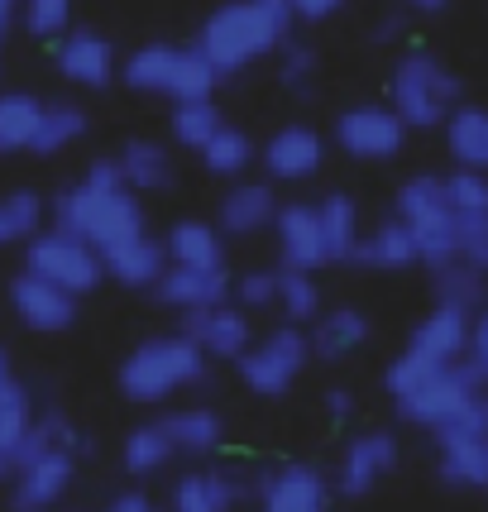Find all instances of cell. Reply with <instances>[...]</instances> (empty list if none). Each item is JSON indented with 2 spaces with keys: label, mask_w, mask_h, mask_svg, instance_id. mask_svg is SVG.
<instances>
[{
  "label": "cell",
  "mask_w": 488,
  "mask_h": 512,
  "mask_svg": "<svg viewBox=\"0 0 488 512\" xmlns=\"http://www.w3.org/2000/svg\"><path fill=\"white\" fill-rule=\"evenodd\" d=\"M53 225L106 254V249L144 235V206H139V192L125 187L115 158H96L87 178L72 182L63 197L53 201Z\"/></svg>",
  "instance_id": "1"
},
{
  "label": "cell",
  "mask_w": 488,
  "mask_h": 512,
  "mask_svg": "<svg viewBox=\"0 0 488 512\" xmlns=\"http://www.w3.org/2000/svg\"><path fill=\"white\" fill-rule=\"evenodd\" d=\"M292 24L297 20L288 0H230L216 15H206V24L197 29V48L216 67V77H235L288 44Z\"/></svg>",
  "instance_id": "2"
},
{
  "label": "cell",
  "mask_w": 488,
  "mask_h": 512,
  "mask_svg": "<svg viewBox=\"0 0 488 512\" xmlns=\"http://www.w3.org/2000/svg\"><path fill=\"white\" fill-rule=\"evenodd\" d=\"M206 369H211V359L201 355L182 331H173V335L139 340L130 355L120 359L115 383H120V393L130 402H139V407H163L168 398H178L187 388L206 383Z\"/></svg>",
  "instance_id": "3"
},
{
  "label": "cell",
  "mask_w": 488,
  "mask_h": 512,
  "mask_svg": "<svg viewBox=\"0 0 488 512\" xmlns=\"http://www.w3.org/2000/svg\"><path fill=\"white\" fill-rule=\"evenodd\" d=\"M125 87L144 91V96H168L178 101H206L216 91V67L201 58L197 44H144L134 48L130 58L120 63Z\"/></svg>",
  "instance_id": "4"
},
{
  "label": "cell",
  "mask_w": 488,
  "mask_h": 512,
  "mask_svg": "<svg viewBox=\"0 0 488 512\" xmlns=\"http://www.w3.org/2000/svg\"><path fill=\"white\" fill-rule=\"evenodd\" d=\"M460 101V82L455 72L431 58V53H407L393 67V82H388V106L398 111V120L407 130H436L450 120Z\"/></svg>",
  "instance_id": "5"
},
{
  "label": "cell",
  "mask_w": 488,
  "mask_h": 512,
  "mask_svg": "<svg viewBox=\"0 0 488 512\" xmlns=\"http://www.w3.org/2000/svg\"><path fill=\"white\" fill-rule=\"evenodd\" d=\"M398 221L412 230L422 264L441 268V264H450V259H460V225H455V206L445 197V178L417 173V178L402 182Z\"/></svg>",
  "instance_id": "6"
},
{
  "label": "cell",
  "mask_w": 488,
  "mask_h": 512,
  "mask_svg": "<svg viewBox=\"0 0 488 512\" xmlns=\"http://www.w3.org/2000/svg\"><path fill=\"white\" fill-rule=\"evenodd\" d=\"M311 364V335L307 326H278V331L259 335L240 359H235V369H240V383L254 393V398H283L292 383L302 379V369Z\"/></svg>",
  "instance_id": "7"
},
{
  "label": "cell",
  "mask_w": 488,
  "mask_h": 512,
  "mask_svg": "<svg viewBox=\"0 0 488 512\" xmlns=\"http://www.w3.org/2000/svg\"><path fill=\"white\" fill-rule=\"evenodd\" d=\"M24 273H34V278H44V283L72 292V297H87V292L101 288L106 259L87 240H77V235H67V230L53 225V230H39L24 245Z\"/></svg>",
  "instance_id": "8"
},
{
  "label": "cell",
  "mask_w": 488,
  "mask_h": 512,
  "mask_svg": "<svg viewBox=\"0 0 488 512\" xmlns=\"http://www.w3.org/2000/svg\"><path fill=\"white\" fill-rule=\"evenodd\" d=\"M488 383L479 379V369L469 364V359H460V364H445L436 379H426L422 388H412L407 398H398L393 407H398V417L407 426H422V431H436L441 422H450L465 402H474L479 393H484Z\"/></svg>",
  "instance_id": "9"
},
{
  "label": "cell",
  "mask_w": 488,
  "mask_h": 512,
  "mask_svg": "<svg viewBox=\"0 0 488 512\" xmlns=\"http://www.w3.org/2000/svg\"><path fill=\"white\" fill-rule=\"evenodd\" d=\"M77 479V455L72 450H44V455H24L10 469V512H53L63 503V493Z\"/></svg>",
  "instance_id": "10"
},
{
  "label": "cell",
  "mask_w": 488,
  "mask_h": 512,
  "mask_svg": "<svg viewBox=\"0 0 488 512\" xmlns=\"http://www.w3.org/2000/svg\"><path fill=\"white\" fill-rule=\"evenodd\" d=\"M335 144L359 163H383L398 158L407 144V125L398 120L393 106H350L335 120Z\"/></svg>",
  "instance_id": "11"
},
{
  "label": "cell",
  "mask_w": 488,
  "mask_h": 512,
  "mask_svg": "<svg viewBox=\"0 0 488 512\" xmlns=\"http://www.w3.org/2000/svg\"><path fill=\"white\" fill-rule=\"evenodd\" d=\"M393 469H398V441H393L388 431L350 436L345 450H340V465H335V493L364 498V493H374Z\"/></svg>",
  "instance_id": "12"
},
{
  "label": "cell",
  "mask_w": 488,
  "mask_h": 512,
  "mask_svg": "<svg viewBox=\"0 0 488 512\" xmlns=\"http://www.w3.org/2000/svg\"><path fill=\"white\" fill-rule=\"evenodd\" d=\"M192 345H197L206 359H235L254 345V326H249V312L244 307H230V302H216V307H197V312H182L178 326Z\"/></svg>",
  "instance_id": "13"
},
{
  "label": "cell",
  "mask_w": 488,
  "mask_h": 512,
  "mask_svg": "<svg viewBox=\"0 0 488 512\" xmlns=\"http://www.w3.org/2000/svg\"><path fill=\"white\" fill-rule=\"evenodd\" d=\"M10 307H15V316H20L29 331H39V335H63L77 326V297L44 283V278H34V273H15Z\"/></svg>",
  "instance_id": "14"
},
{
  "label": "cell",
  "mask_w": 488,
  "mask_h": 512,
  "mask_svg": "<svg viewBox=\"0 0 488 512\" xmlns=\"http://www.w3.org/2000/svg\"><path fill=\"white\" fill-rule=\"evenodd\" d=\"M53 63L72 87L101 91L115 82V44L96 29H67L58 48H53Z\"/></svg>",
  "instance_id": "15"
},
{
  "label": "cell",
  "mask_w": 488,
  "mask_h": 512,
  "mask_svg": "<svg viewBox=\"0 0 488 512\" xmlns=\"http://www.w3.org/2000/svg\"><path fill=\"white\" fill-rule=\"evenodd\" d=\"M331 508V479L316 465H283L264 474L259 512H326Z\"/></svg>",
  "instance_id": "16"
},
{
  "label": "cell",
  "mask_w": 488,
  "mask_h": 512,
  "mask_svg": "<svg viewBox=\"0 0 488 512\" xmlns=\"http://www.w3.org/2000/svg\"><path fill=\"white\" fill-rule=\"evenodd\" d=\"M273 235H278L283 268H297V273L326 268V245H321V216H316V201H288V206H278Z\"/></svg>",
  "instance_id": "17"
},
{
  "label": "cell",
  "mask_w": 488,
  "mask_h": 512,
  "mask_svg": "<svg viewBox=\"0 0 488 512\" xmlns=\"http://www.w3.org/2000/svg\"><path fill=\"white\" fill-rule=\"evenodd\" d=\"M321 163H326V139L311 125H283L278 134H268L264 168L273 182H307L321 173Z\"/></svg>",
  "instance_id": "18"
},
{
  "label": "cell",
  "mask_w": 488,
  "mask_h": 512,
  "mask_svg": "<svg viewBox=\"0 0 488 512\" xmlns=\"http://www.w3.org/2000/svg\"><path fill=\"white\" fill-rule=\"evenodd\" d=\"M469 331H474V316L469 312H460V307H431L417 321L407 350L431 359V364H455V359L469 355Z\"/></svg>",
  "instance_id": "19"
},
{
  "label": "cell",
  "mask_w": 488,
  "mask_h": 512,
  "mask_svg": "<svg viewBox=\"0 0 488 512\" xmlns=\"http://www.w3.org/2000/svg\"><path fill=\"white\" fill-rule=\"evenodd\" d=\"M154 297L173 312H197V307H216L230 302V273L225 268H178L168 264V273L154 283Z\"/></svg>",
  "instance_id": "20"
},
{
  "label": "cell",
  "mask_w": 488,
  "mask_h": 512,
  "mask_svg": "<svg viewBox=\"0 0 488 512\" xmlns=\"http://www.w3.org/2000/svg\"><path fill=\"white\" fill-rule=\"evenodd\" d=\"M244 498V484L235 469H197L173 484V508L168 512H235Z\"/></svg>",
  "instance_id": "21"
},
{
  "label": "cell",
  "mask_w": 488,
  "mask_h": 512,
  "mask_svg": "<svg viewBox=\"0 0 488 512\" xmlns=\"http://www.w3.org/2000/svg\"><path fill=\"white\" fill-rule=\"evenodd\" d=\"M101 259H106V278H115L120 288H154L158 278L168 273V249H163V240H154L149 230L125 240V245L106 249Z\"/></svg>",
  "instance_id": "22"
},
{
  "label": "cell",
  "mask_w": 488,
  "mask_h": 512,
  "mask_svg": "<svg viewBox=\"0 0 488 512\" xmlns=\"http://www.w3.org/2000/svg\"><path fill=\"white\" fill-rule=\"evenodd\" d=\"M307 335H311V359L335 364V359L355 355L359 345L369 340V316L359 312V307H331V312H321L311 321Z\"/></svg>",
  "instance_id": "23"
},
{
  "label": "cell",
  "mask_w": 488,
  "mask_h": 512,
  "mask_svg": "<svg viewBox=\"0 0 488 512\" xmlns=\"http://www.w3.org/2000/svg\"><path fill=\"white\" fill-rule=\"evenodd\" d=\"M278 216V197L268 182H235L221 197V235H259Z\"/></svg>",
  "instance_id": "24"
},
{
  "label": "cell",
  "mask_w": 488,
  "mask_h": 512,
  "mask_svg": "<svg viewBox=\"0 0 488 512\" xmlns=\"http://www.w3.org/2000/svg\"><path fill=\"white\" fill-rule=\"evenodd\" d=\"M163 431L173 436V450L178 455H192V460H201V455H216L225 441V422L216 407H201V402H192V407H173L168 417H163Z\"/></svg>",
  "instance_id": "25"
},
{
  "label": "cell",
  "mask_w": 488,
  "mask_h": 512,
  "mask_svg": "<svg viewBox=\"0 0 488 512\" xmlns=\"http://www.w3.org/2000/svg\"><path fill=\"white\" fill-rule=\"evenodd\" d=\"M316 216H321V245H326V264H355L359 245V206L345 192H331V197L316 201Z\"/></svg>",
  "instance_id": "26"
},
{
  "label": "cell",
  "mask_w": 488,
  "mask_h": 512,
  "mask_svg": "<svg viewBox=\"0 0 488 512\" xmlns=\"http://www.w3.org/2000/svg\"><path fill=\"white\" fill-rule=\"evenodd\" d=\"M163 249H168V264H178V268H225L221 225L178 221L168 235H163Z\"/></svg>",
  "instance_id": "27"
},
{
  "label": "cell",
  "mask_w": 488,
  "mask_h": 512,
  "mask_svg": "<svg viewBox=\"0 0 488 512\" xmlns=\"http://www.w3.org/2000/svg\"><path fill=\"white\" fill-rule=\"evenodd\" d=\"M115 168H120V178H125L130 192H168L173 187V158L154 139H130L115 154Z\"/></svg>",
  "instance_id": "28"
},
{
  "label": "cell",
  "mask_w": 488,
  "mask_h": 512,
  "mask_svg": "<svg viewBox=\"0 0 488 512\" xmlns=\"http://www.w3.org/2000/svg\"><path fill=\"white\" fill-rule=\"evenodd\" d=\"M445 144H450V158H455L460 168L488 173V111H479V106H455L450 120H445Z\"/></svg>",
  "instance_id": "29"
},
{
  "label": "cell",
  "mask_w": 488,
  "mask_h": 512,
  "mask_svg": "<svg viewBox=\"0 0 488 512\" xmlns=\"http://www.w3.org/2000/svg\"><path fill=\"white\" fill-rule=\"evenodd\" d=\"M173 455H178V450H173V436L163 431V417H154V422H139L130 436H125V446H120V465H125L130 479H154Z\"/></svg>",
  "instance_id": "30"
},
{
  "label": "cell",
  "mask_w": 488,
  "mask_h": 512,
  "mask_svg": "<svg viewBox=\"0 0 488 512\" xmlns=\"http://www.w3.org/2000/svg\"><path fill=\"white\" fill-rule=\"evenodd\" d=\"M355 264H369V268H412V264H422V254H417V240H412V230L393 216V221H383L359 245V254H355Z\"/></svg>",
  "instance_id": "31"
},
{
  "label": "cell",
  "mask_w": 488,
  "mask_h": 512,
  "mask_svg": "<svg viewBox=\"0 0 488 512\" xmlns=\"http://www.w3.org/2000/svg\"><path fill=\"white\" fill-rule=\"evenodd\" d=\"M488 273H479L465 259H450V264L436 268V307H460V312H484V297H488Z\"/></svg>",
  "instance_id": "32"
},
{
  "label": "cell",
  "mask_w": 488,
  "mask_h": 512,
  "mask_svg": "<svg viewBox=\"0 0 488 512\" xmlns=\"http://www.w3.org/2000/svg\"><path fill=\"white\" fill-rule=\"evenodd\" d=\"M82 134H87V111L72 106V101H53V106H44V115H39V130H34L29 154L53 158V154H63V149H72Z\"/></svg>",
  "instance_id": "33"
},
{
  "label": "cell",
  "mask_w": 488,
  "mask_h": 512,
  "mask_svg": "<svg viewBox=\"0 0 488 512\" xmlns=\"http://www.w3.org/2000/svg\"><path fill=\"white\" fill-rule=\"evenodd\" d=\"M436 450H441V460H436L441 484H450V489H488V436Z\"/></svg>",
  "instance_id": "34"
},
{
  "label": "cell",
  "mask_w": 488,
  "mask_h": 512,
  "mask_svg": "<svg viewBox=\"0 0 488 512\" xmlns=\"http://www.w3.org/2000/svg\"><path fill=\"white\" fill-rule=\"evenodd\" d=\"M48 201L39 192H5L0 197V249L5 245H29L39 230H44Z\"/></svg>",
  "instance_id": "35"
},
{
  "label": "cell",
  "mask_w": 488,
  "mask_h": 512,
  "mask_svg": "<svg viewBox=\"0 0 488 512\" xmlns=\"http://www.w3.org/2000/svg\"><path fill=\"white\" fill-rule=\"evenodd\" d=\"M39 115H44L39 96H29V91H0V144H5V154L34 144Z\"/></svg>",
  "instance_id": "36"
},
{
  "label": "cell",
  "mask_w": 488,
  "mask_h": 512,
  "mask_svg": "<svg viewBox=\"0 0 488 512\" xmlns=\"http://www.w3.org/2000/svg\"><path fill=\"white\" fill-rule=\"evenodd\" d=\"M278 312L288 316V326H311L321 316V288L311 273H297V268H278Z\"/></svg>",
  "instance_id": "37"
},
{
  "label": "cell",
  "mask_w": 488,
  "mask_h": 512,
  "mask_svg": "<svg viewBox=\"0 0 488 512\" xmlns=\"http://www.w3.org/2000/svg\"><path fill=\"white\" fill-rule=\"evenodd\" d=\"M221 111H216V101L206 96V101H178L173 106V139H178L182 149H206L216 134H221Z\"/></svg>",
  "instance_id": "38"
},
{
  "label": "cell",
  "mask_w": 488,
  "mask_h": 512,
  "mask_svg": "<svg viewBox=\"0 0 488 512\" xmlns=\"http://www.w3.org/2000/svg\"><path fill=\"white\" fill-rule=\"evenodd\" d=\"M201 163H206V173H216V178H244V168L254 163V144H249L244 130L221 125V134L201 149Z\"/></svg>",
  "instance_id": "39"
},
{
  "label": "cell",
  "mask_w": 488,
  "mask_h": 512,
  "mask_svg": "<svg viewBox=\"0 0 488 512\" xmlns=\"http://www.w3.org/2000/svg\"><path fill=\"white\" fill-rule=\"evenodd\" d=\"M20 20L34 39H63L72 29V0H20Z\"/></svg>",
  "instance_id": "40"
},
{
  "label": "cell",
  "mask_w": 488,
  "mask_h": 512,
  "mask_svg": "<svg viewBox=\"0 0 488 512\" xmlns=\"http://www.w3.org/2000/svg\"><path fill=\"white\" fill-rule=\"evenodd\" d=\"M436 446H455V441H479V436H488V393H479L474 402H465L450 422H441L436 431Z\"/></svg>",
  "instance_id": "41"
},
{
  "label": "cell",
  "mask_w": 488,
  "mask_h": 512,
  "mask_svg": "<svg viewBox=\"0 0 488 512\" xmlns=\"http://www.w3.org/2000/svg\"><path fill=\"white\" fill-rule=\"evenodd\" d=\"M445 197L455 206V216H484L488 211V173H474V168H460L445 178Z\"/></svg>",
  "instance_id": "42"
},
{
  "label": "cell",
  "mask_w": 488,
  "mask_h": 512,
  "mask_svg": "<svg viewBox=\"0 0 488 512\" xmlns=\"http://www.w3.org/2000/svg\"><path fill=\"white\" fill-rule=\"evenodd\" d=\"M230 292H235V307H244V312L273 307L278 302V273L273 268H249V273H240L230 283Z\"/></svg>",
  "instance_id": "43"
},
{
  "label": "cell",
  "mask_w": 488,
  "mask_h": 512,
  "mask_svg": "<svg viewBox=\"0 0 488 512\" xmlns=\"http://www.w3.org/2000/svg\"><path fill=\"white\" fill-rule=\"evenodd\" d=\"M460 225V259L488 273V211L484 216H455Z\"/></svg>",
  "instance_id": "44"
},
{
  "label": "cell",
  "mask_w": 488,
  "mask_h": 512,
  "mask_svg": "<svg viewBox=\"0 0 488 512\" xmlns=\"http://www.w3.org/2000/svg\"><path fill=\"white\" fill-rule=\"evenodd\" d=\"M311 72H316V53H311L307 44H283V63H278V77H283L292 91H307Z\"/></svg>",
  "instance_id": "45"
},
{
  "label": "cell",
  "mask_w": 488,
  "mask_h": 512,
  "mask_svg": "<svg viewBox=\"0 0 488 512\" xmlns=\"http://www.w3.org/2000/svg\"><path fill=\"white\" fill-rule=\"evenodd\" d=\"M465 359L479 369V379L488 383V307L474 312V331H469V355Z\"/></svg>",
  "instance_id": "46"
},
{
  "label": "cell",
  "mask_w": 488,
  "mask_h": 512,
  "mask_svg": "<svg viewBox=\"0 0 488 512\" xmlns=\"http://www.w3.org/2000/svg\"><path fill=\"white\" fill-rule=\"evenodd\" d=\"M345 0H288V10H292V20H307V24H321V20H331L335 10H340Z\"/></svg>",
  "instance_id": "47"
},
{
  "label": "cell",
  "mask_w": 488,
  "mask_h": 512,
  "mask_svg": "<svg viewBox=\"0 0 488 512\" xmlns=\"http://www.w3.org/2000/svg\"><path fill=\"white\" fill-rule=\"evenodd\" d=\"M106 512H158V508H154V503H149V498H144L139 489H130V493H115L111 508H106Z\"/></svg>",
  "instance_id": "48"
},
{
  "label": "cell",
  "mask_w": 488,
  "mask_h": 512,
  "mask_svg": "<svg viewBox=\"0 0 488 512\" xmlns=\"http://www.w3.org/2000/svg\"><path fill=\"white\" fill-rule=\"evenodd\" d=\"M326 412H331L335 422H345V417L355 412V393H350V388H331V393H326Z\"/></svg>",
  "instance_id": "49"
},
{
  "label": "cell",
  "mask_w": 488,
  "mask_h": 512,
  "mask_svg": "<svg viewBox=\"0 0 488 512\" xmlns=\"http://www.w3.org/2000/svg\"><path fill=\"white\" fill-rule=\"evenodd\" d=\"M398 34H402V20H398V15H388V20H383V24L374 29V39H378V44H393Z\"/></svg>",
  "instance_id": "50"
},
{
  "label": "cell",
  "mask_w": 488,
  "mask_h": 512,
  "mask_svg": "<svg viewBox=\"0 0 488 512\" xmlns=\"http://www.w3.org/2000/svg\"><path fill=\"white\" fill-rule=\"evenodd\" d=\"M20 20V0H0V39H5V29Z\"/></svg>",
  "instance_id": "51"
},
{
  "label": "cell",
  "mask_w": 488,
  "mask_h": 512,
  "mask_svg": "<svg viewBox=\"0 0 488 512\" xmlns=\"http://www.w3.org/2000/svg\"><path fill=\"white\" fill-rule=\"evenodd\" d=\"M407 10H422V15H436V10H445L450 0H402Z\"/></svg>",
  "instance_id": "52"
},
{
  "label": "cell",
  "mask_w": 488,
  "mask_h": 512,
  "mask_svg": "<svg viewBox=\"0 0 488 512\" xmlns=\"http://www.w3.org/2000/svg\"><path fill=\"white\" fill-rule=\"evenodd\" d=\"M0 53H5V39H0Z\"/></svg>",
  "instance_id": "53"
},
{
  "label": "cell",
  "mask_w": 488,
  "mask_h": 512,
  "mask_svg": "<svg viewBox=\"0 0 488 512\" xmlns=\"http://www.w3.org/2000/svg\"><path fill=\"white\" fill-rule=\"evenodd\" d=\"M0 154H5V144H0Z\"/></svg>",
  "instance_id": "54"
}]
</instances>
